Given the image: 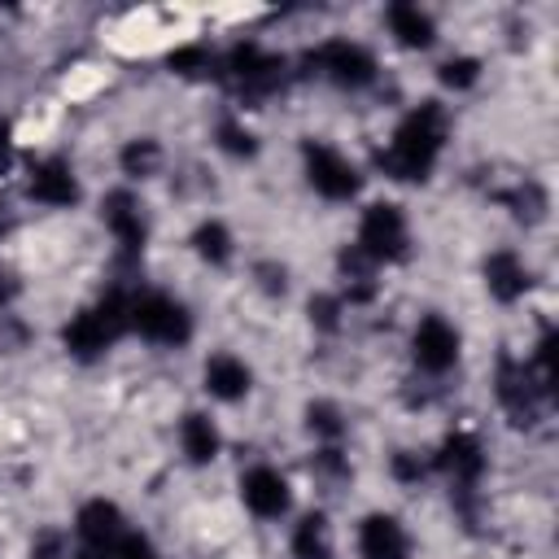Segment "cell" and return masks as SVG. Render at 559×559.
<instances>
[{"instance_id": "obj_1", "label": "cell", "mask_w": 559, "mask_h": 559, "mask_svg": "<svg viewBox=\"0 0 559 559\" xmlns=\"http://www.w3.org/2000/svg\"><path fill=\"white\" fill-rule=\"evenodd\" d=\"M441 144H445V109H441L437 100H424V105H415V109L397 122L393 144L380 153V166H384V175L406 179V183L428 179V170H432Z\"/></svg>"}, {"instance_id": "obj_2", "label": "cell", "mask_w": 559, "mask_h": 559, "mask_svg": "<svg viewBox=\"0 0 559 559\" xmlns=\"http://www.w3.org/2000/svg\"><path fill=\"white\" fill-rule=\"evenodd\" d=\"M127 306H131L127 293H118V288L105 293L92 310H83V314H74V319L66 323V349H70L74 358H96L100 349H109L122 332H131Z\"/></svg>"}, {"instance_id": "obj_3", "label": "cell", "mask_w": 559, "mask_h": 559, "mask_svg": "<svg viewBox=\"0 0 559 559\" xmlns=\"http://www.w3.org/2000/svg\"><path fill=\"white\" fill-rule=\"evenodd\" d=\"M127 323H131V332H140L148 345H183V341L192 336L188 310H183L175 297H166V293H140V297H131Z\"/></svg>"}, {"instance_id": "obj_4", "label": "cell", "mask_w": 559, "mask_h": 559, "mask_svg": "<svg viewBox=\"0 0 559 559\" xmlns=\"http://www.w3.org/2000/svg\"><path fill=\"white\" fill-rule=\"evenodd\" d=\"M358 249L367 262H402L406 249H411V231H406V218L397 205L389 201H376L362 210V223H358Z\"/></svg>"}, {"instance_id": "obj_5", "label": "cell", "mask_w": 559, "mask_h": 559, "mask_svg": "<svg viewBox=\"0 0 559 559\" xmlns=\"http://www.w3.org/2000/svg\"><path fill=\"white\" fill-rule=\"evenodd\" d=\"M306 61L319 66L323 79H332L336 87H349V92L367 87L376 79V57L362 44H354V39H323Z\"/></svg>"}, {"instance_id": "obj_6", "label": "cell", "mask_w": 559, "mask_h": 559, "mask_svg": "<svg viewBox=\"0 0 559 559\" xmlns=\"http://www.w3.org/2000/svg\"><path fill=\"white\" fill-rule=\"evenodd\" d=\"M301 157H306V179H310V188H314L319 197H328V201H349V197L358 192V170H354V162L341 157L336 148L310 140V144L301 148Z\"/></svg>"}, {"instance_id": "obj_7", "label": "cell", "mask_w": 559, "mask_h": 559, "mask_svg": "<svg viewBox=\"0 0 559 559\" xmlns=\"http://www.w3.org/2000/svg\"><path fill=\"white\" fill-rule=\"evenodd\" d=\"M227 70H231V79H236L249 96H266V92H275L280 79H284V57L266 52L262 44H236V48L227 52Z\"/></svg>"}, {"instance_id": "obj_8", "label": "cell", "mask_w": 559, "mask_h": 559, "mask_svg": "<svg viewBox=\"0 0 559 559\" xmlns=\"http://www.w3.org/2000/svg\"><path fill=\"white\" fill-rule=\"evenodd\" d=\"M411 354H415V362H419L424 371H432V376L450 371L454 358H459V332H454V323H445L441 314L419 319V328H415V336H411Z\"/></svg>"}, {"instance_id": "obj_9", "label": "cell", "mask_w": 559, "mask_h": 559, "mask_svg": "<svg viewBox=\"0 0 559 559\" xmlns=\"http://www.w3.org/2000/svg\"><path fill=\"white\" fill-rule=\"evenodd\" d=\"M437 467L454 480L459 493H472L480 472H485V450H480V441L472 432H454V437H445V445L437 454Z\"/></svg>"}, {"instance_id": "obj_10", "label": "cell", "mask_w": 559, "mask_h": 559, "mask_svg": "<svg viewBox=\"0 0 559 559\" xmlns=\"http://www.w3.org/2000/svg\"><path fill=\"white\" fill-rule=\"evenodd\" d=\"M100 218H105V227L114 231V240L122 245V253H127V258H135V253L144 249V218H140V201H135L127 188L105 192V201H100Z\"/></svg>"}, {"instance_id": "obj_11", "label": "cell", "mask_w": 559, "mask_h": 559, "mask_svg": "<svg viewBox=\"0 0 559 559\" xmlns=\"http://www.w3.org/2000/svg\"><path fill=\"white\" fill-rule=\"evenodd\" d=\"M240 498L258 520H280L288 511V480L275 467H249L240 480Z\"/></svg>"}, {"instance_id": "obj_12", "label": "cell", "mask_w": 559, "mask_h": 559, "mask_svg": "<svg viewBox=\"0 0 559 559\" xmlns=\"http://www.w3.org/2000/svg\"><path fill=\"white\" fill-rule=\"evenodd\" d=\"M358 555L362 559H411V537L393 515H367L358 524Z\"/></svg>"}, {"instance_id": "obj_13", "label": "cell", "mask_w": 559, "mask_h": 559, "mask_svg": "<svg viewBox=\"0 0 559 559\" xmlns=\"http://www.w3.org/2000/svg\"><path fill=\"white\" fill-rule=\"evenodd\" d=\"M31 197H35L39 205H52V210L74 205V201H79V179H74L70 162L48 157V162L31 166Z\"/></svg>"}, {"instance_id": "obj_14", "label": "cell", "mask_w": 559, "mask_h": 559, "mask_svg": "<svg viewBox=\"0 0 559 559\" xmlns=\"http://www.w3.org/2000/svg\"><path fill=\"white\" fill-rule=\"evenodd\" d=\"M74 528H79V542H83L87 550H105V546L122 533V511H118L109 498H92V502L79 507Z\"/></svg>"}, {"instance_id": "obj_15", "label": "cell", "mask_w": 559, "mask_h": 559, "mask_svg": "<svg viewBox=\"0 0 559 559\" xmlns=\"http://www.w3.org/2000/svg\"><path fill=\"white\" fill-rule=\"evenodd\" d=\"M249 384H253V371H249L245 358H236V354H214V358L205 362V393H210V397H218V402H240V397L249 393Z\"/></svg>"}, {"instance_id": "obj_16", "label": "cell", "mask_w": 559, "mask_h": 559, "mask_svg": "<svg viewBox=\"0 0 559 559\" xmlns=\"http://www.w3.org/2000/svg\"><path fill=\"white\" fill-rule=\"evenodd\" d=\"M485 284L498 301H520L524 288H528V271L511 249H498V253L485 258Z\"/></svg>"}, {"instance_id": "obj_17", "label": "cell", "mask_w": 559, "mask_h": 559, "mask_svg": "<svg viewBox=\"0 0 559 559\" xmlns=\"http://www.w3.org/2000/svg\"><path fill=\"white\" fill-rule=\"evenodd\" d=\"M384 22H389L393 39H397V44H406V48H428V44L437 39V26H432V17H428L419 4L397 0V4H389V9H384Z\"/></svg>"}, {"instance_id": "obj_18", "label": "cell", "mask_w": 559, "mask_h": 559, "mask_svg": "<svg viewBox=\"0 0 559 559\" xmlns=\"http://www.w3.org/2000/svg\"><path fill=\"white\" fill-rule=\"evenodd\" d=\"M179 445H183L188 463H210V459L218 454V428H214V419L201 415V411L183 415V424H179Z\"/></svg>"}, {"instance_id": "obj_19", "label": "cell", "mask_w": 559, "mask_h": 559, "mask_svg": "<svg viewBox=\"0 0 559 559\" xmlns=\"http://www.w3.org/2000/svg\"><path fill=\"white\" fill-rule=\"evenodd\" d=\"M293 559H332V542H328V520L301 515V524L293 528Z\"/></svg>"}, {"instance_id": "obj_20", "label": "cell", "mask_w": 559, "mask_h": 559, "mask_svg": "<svg viewBox=\"0 0 559 559\" xmlns=\"http://www.w3.org/2000/svg\"><path fill=\"white\" fill-rule=\"evenodd\" d=\"M192 249L197 258H205L210 266H223L231 258V231L218 223V218H205L197 231H192Z\"/></svg>"}, {"instance_id": "obj_21", "label": "cell", "mask_w": 559, "mask_h": 559, "mask_svg": "<svg viewBox=\"0 0 559 559\" xmlns=\"http://www.w3.org/2000/svg\"><path fill=\"white\" fill-rule=\"evenodd\" d=\"M122 170L131 175V179H148L157 166H162V144L157 140H148V135H140V140H127V148H122Z\"/></svg>"}, {"instance_id": "obj_22", "label": "cell", "mask_w": 559, "mask_h": 559, "mask_svg": "<svg viewBox=\"0 0 559 559\" xmlns=\"http://www.w3.org/2000/svg\"><path fill=\"white\" fill-rule=\"evenodd\" d=\"M306 428H310L314 437H323V441H336V437L345 432V419H341V411H336L332 402H310V406H306Z\"/></svg>"}, {"instance_id": "obj_23", "label": "cell", "mask_w": 559, "mask_h": 559, "mask_svg": "<svg viewBox=\"0 0 559 559\" xmlns=\"http://www.w3.org/2000/svg\"><path fill=\"white\" fill-rule=\"evenodd\" d=\"M100 559H162V555L153 550V542H148L144 533H127V528H122V533L100 550Z\"/></svg>"}, {"instance_id": "obj_24", "label": "cell", "mask_w": 559, "mask_h": 559, "mask_svg": "<svg viewBox=\"0 0 559 559\" xmlns=\"http://www.w3.org/2000/svg\"><path fill=\"white\" fill-rule=\"evenodd\" d=\"M218 148L223 153H231V157H253L258 153V140H253V131L249 127H240V122H218Z\"/></svg>"}, {"instance_id": "obj_25", "label": "cell", "mask_w": 559, "mask_h": 559, "mask_svg": "<svg viewBox=\"0 0 559 559\" xmlns=\"http://www.w3.org/2000/svg\"><path fill=\"white\" fill-rule=\"evenodd\" d=\"M476 79H480V61H476V57H450V61L441 66V83L454 87V92H467Z\"/></svg>"}, {"instance_id": "obj_26", "label": "cell", "mask_w": 559, "mask_h": 559, "mask_svg": "<svg viewBox=\"0 0 559 559\" xmlns=\"http://www.w3.org/2000/svg\"><path fill=\"white\" fill-rule=\"evenodd\" d=\"M205 66H210V52L201 44H188V48H175L170 52V70H179V74H197Z\"/></svg>"}, {"instance_id": "obj_27", "label": "cell", "mask_w": 559, "mask_h": 559, "mask_svg": "<svg viewBox=\"0 0 559 559\" xmlns=\"http://www.w3.org/2000/svg\"><path fill=\"white\" fill-rule=\"evenodd\" d=\"M507 201L515 205V214H528V218H537V214L546 210V197H542V188H537V183H524V188H515Z\"/></svg>"}, {"instance_id": "obj_28", "label": "cell", "mask_w": 559, "mask_h": 559, "mask_svg": "<svg viewBox=\"0 0 559 559\" xmlns=\"http://www.w3.org/2000/svg\"><path fill=\"white\" fill-rule=\"evenodd\" d=\"M336 314H341V301L336 297H310V319L319 328H336Z\"/></svg>"}, {"instance_id": "obj_29", "label": "cell", "mask_w": 559, "mask_h": 559, "mask_svg": "<svg viewBox=\"0 0 559 559\" xmlns=\"http://www.w3.org/2000/svg\"><path fill=\"white\" fill-rule=\"evenodd\" d=\"M393 476H397L402 485H419V476H424V463H419L415 454H393Z\"/></svg>"}, {"instance_id": "obj_30", "label": "cell", "mask_w": 559, "mask_h": 559, "mask_svg": "<svg viewBox=\"0 0 559 559\" xmlns=\"http://www.w3.org/2000/svg\"><path fill=\"white\" fill-rule=\"evenodd\" d=\"M35 559H70V550H66V542L57 533H44L35 542Z\"/></svg>"}]
</instances>
